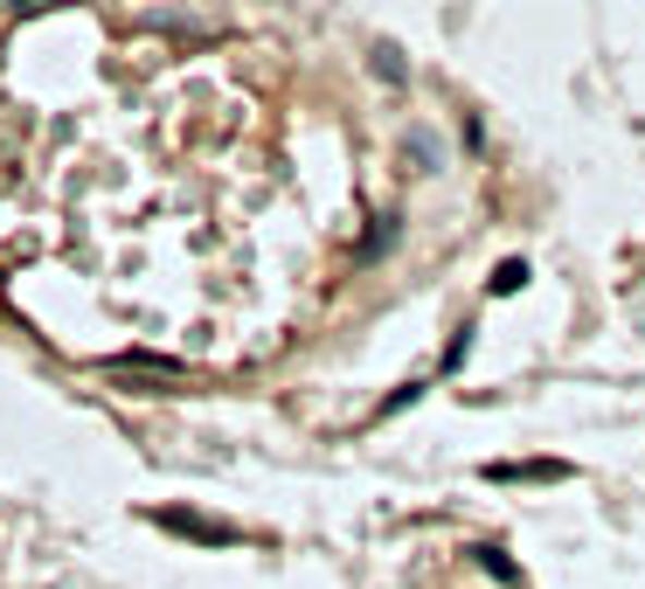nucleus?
Returning <instances> with one entry per match:
<instances>
[{
  "label": "nucleus",
  "instance_id": "1",
  "mask_svg": "<svg viewBox=\"0 0 645 589\" xmlns=\"http://www.w3.org/2000/svg\"><path fill=\"white\" fill-rule=\"evenodd\" d=\"M160 527H174V535H195V541H236L222 520H202V513H160Z\"/></svg>",
  "mask_w": 645,
  "mask_h": 589
},
{
  "label": "nucleus",
  "instance_id": "2",
  "mask_svg": "<svg viewBox=\"0 0 645 589\" xmlns=\"http://www.w3.org/2000/svg\"><path fill=\"white\" fill-rule=\"evenodd\" d=\"M479 568H486V576H500V582H521V568H514V562H507V555H500V548H479Z\"/></svg>",
  "mask_w": 645,
  "mask_h": 589
},
{
  "label": "nucleus",
  "instance_id": "3",
  "mask_svg": "<svg viewBox=\"0 0 645 589\" xmlns=\"http://www.w3.org/2000/svg\"><path fill=\"white\" fill-rule=\"evenodd\" d=\"M521 284H527V263H514V257L492 271V292H521Z\"/></svg>",
  "mask_w": 645,
  "mask_h": 589
},
{
  "label": "nucleus",
  "instance_id": "4",
  "mask_svg": "<svg viewBox=\"0 0 645 589\" xmlns=\"http://www.w3.org/2000/svg\"><path fill=\"white\" fill-rule=\"evenodd\" d=\"M375 77H389V84H403V56H395L389 42H382V49H375Z\"/></svg>",
  "mask_w": 645,
  "mask_h": 589
},
{
  "label": "nucleus",
  "instance_id": "5",
  "mask_svg": "<svg viewBox=\"0 0 645 589\" xmlns=\"http://www.w3.org/2000/svg\"><path fill=\"white\" fill-rule=\"evenodd\" d=\"M8 8H49V0H8Z\"/></svg>",
  "mask_w": 645,
  "mask_h": 589
}]
</instances>
